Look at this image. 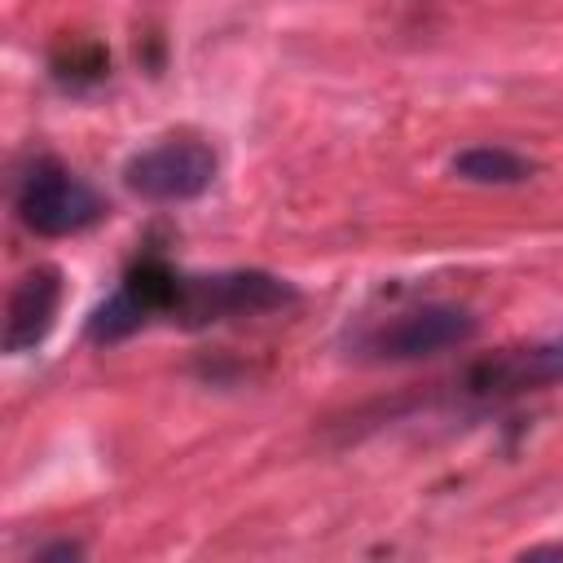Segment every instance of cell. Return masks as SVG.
I'll return each instance as SVG.
<instances>
[{"label":"cell","instance_id":"7a4b0ae2","mask_svg":"<svg viewBox=\"0 0 563 563\" xmlns=\"http://www.w3.org/2000/svg\"><path fill=\"white\" fill-rule=\"evenodd\" d=\"M299 295L286 277L264 268H224V273H176L167 321L176 325H216L238 317H264L290 308Z\"/></svg>","mask_w":563,"mask_h":563},{"label":"cell","instance_id":"8992f818","mask_svg":"<svg viewBox=\"0 0 563 563\" xmlns=\"http://www.w3.org/2000/svg\"><path fill=\"white\" fill-rule=\"evenodd\" d=\"M62 268L57 264H35L26 268L13 286H9V303H4V352L9 356H22V352H35L53 325H57V312H62Z\"/></svg>","mask_w":563,"mask_h":563},{"label":"cell","instance_id":"3957f363","mask_svg":"<svg viewBox=\"0 0 563 563\" xmlns=\"http://www.w3.org/2000/svg\"><path fill=\"white\" fill-rule=\"evenodd\" d=\"M13 211L35 238H70L106 220V198L66 163L57 158H35L18 176L13 189Z\"/></svg>","mask_w":563,"mask_h":563},{"label":"cell","instance_id":"5b68a950","mask_svg":"<svg viewBox=\"0 0 563 563\" xmlns=\"http://www.w3.org/2000/svg\"><path fill=\"white\" fill-rule=\"evenodd\" d=\"M554 383H563V334L488 352L462 378V387L471 396H479V400H510V396L545 391Z\"/></svg>","mask_w":563,"mask_h":563},{"label":"cell","instance_id":"9c48e42d","mask_svg":"<svg viewBox=\"0 0 563 563\" xmlns=\"http://www.w3.org/2000/svg\"><path fill=\"white\" fill-rule=\"evenodd\" d=\"M75 559H84V541H70V537H57L31 550V563H75Z\"/></svg>","mask_w":563,"mask_h":563},{"label":"cell","instance_id":"6da1fadb","mask_svg":"<svg viewBox=\"0 0 563 563\" xmlns=\"http://www.w3.org/2000/svg\"><path fill=\"white\" fill-rule=\"evenodd\" d=\"M479 334V317L453 299H422L396 308L352 334V352L361 361L396 365V361H427L453 347H466Z\"/></svg>","mask_w":563,"mask_h":563},{"label":"cell","instance_id":"277c9868","mask_svg":"<svg viewBox=\"0 0 563 563\" xmlns=\"http://www.w3.org/2000/svg\"><path fill=\"white\" fill-rule=\"evenodd\" d=\"M220 158L198 136H163L123 163V185L145 202H194L216 185Z\"/></svg>","mask_w":563,"mask_h":563},{"label":"cell","instance_id":"52a82bcc","mask_svg":"<svg viewBox=\"0 0 563 563\" xmlns=\"http://www.w3.org/2000/svg\"><path fill=\"white\" fill-rule=\"evenodd\" d=\"M453 172L471 185H519L532 176V163L510 145H471L453 154Z\"/></svg>","mask_w":563,"mask_h":563},{"label":"cell","instance_id":"ba28073f","mask_svg":"<svg viewBox=\"0 0 563 563\" xmlns=\"http://www.w3.org/2000/svg\"><path fill=\"white\" fill-rule=\"evenodd\" d=\"M145 325H150V321H145L141 303L119 286L114 295H106V299L88 312V321H84V339H88V343L110 347V343L132 339V334H136V330H145Z\"/></svg>","mask_w":563,"mask_h":563},{"label":"cell","instance_id":"30bf717a","mask_svg":"<svg viewBox=\"0 0 563 563\" xmlns=\"http://www.w3.org/2000/svg\"><path fill=\"white\" fill-rule=\"evenodd\" d=\"M541 554H554V559H563V545H532V550H528V559H541Z\"/></svg>","mask_w":563,"mask_h":563}]
</instances>
